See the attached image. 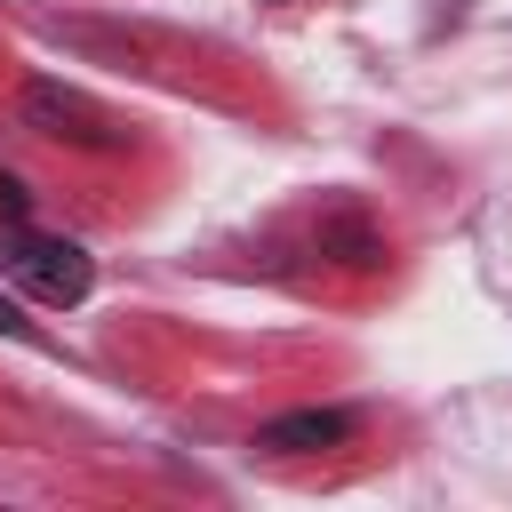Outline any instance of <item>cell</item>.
<instances>
[{
    "instance_id": "obj_1",
    "label": "cell",
    "mask_w": 512,
    "mask_h": 512,
    "mask_svg": "<svg viewBox=\"0 0 512 512\" xmlns=\"http://www.w3.org/2000/svg\"><path fill=\"white\" fill-rule=\"evenodd\" d=\"M0 272H8L24 296H40V304H80V296L96 288L88 248H80V240H56V232H32L24 216L0 224Z\"/></svg>"
},
{
    "instance_id": "obj_2",
    "label": "cell",
    "mask_w": 512,
    "mask_h": 512,
    "mask_svg": "<svg viewBox=\"0 0 512 512\" xmlns=\"http://www.w3.org/2000/svg\"><path fill=\"white\" fill-rule=\"evenodd\" d=\"M24 120L40 128V136H72V144H120V120L104 112V104H88L80 88H64V80H32L24 88Z\"/></svg>"
},
{
    "instance_id": "obj_3",
    "label": "cell",
    "mask_w": 512,
    "mask_h": 512,
    "mask_svg": "<svg viewBox=\"0 0 512 512\" xmlns=\"http://www.w3.org/2000/svg\"><path fill=\"white\" fill-rule=\"evenodd\" d=\"M352 408H296V416H272L264 432H256V448H280V456H304V448H336V440H352Z\"/></svg>"
},
{
    "instance_id": "obj_4",
    "label": "cell",
    "mask_w": 512,
    "mask_h": 512,
    "mask_svg": "<svg viewBox=\"0 0 512 512\" xmlns=\"http://www.w3.org/2000/svg\"><path fill=\"white\" fill-rule=\"evenodd\" d=\"M0 336H8V344H48V336L24 320V304H16V296H0Z\"/></svg>"
}]
</instances>
